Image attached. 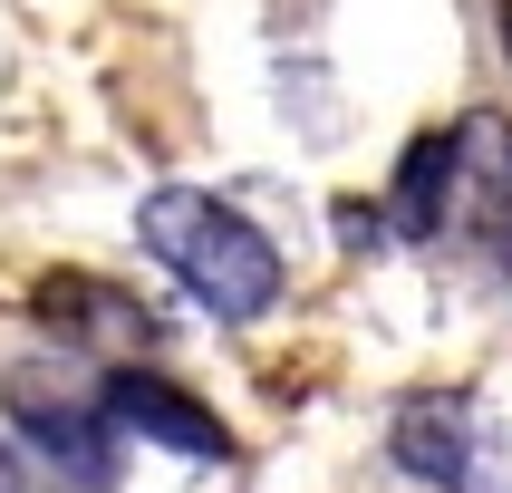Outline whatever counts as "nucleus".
I'll list each match as a JSON object with an SVG mask.
<instances>
[{
  "label": "nucleus",
  "mask_w": 512,
  "mask_h": 493,
  "mask_svg": "<svg viewBox=\"0 0 512 493\" xmlns=\"http://www.w3.org/2000/svg\"><path fill=\"white\" fill-rule=\"evenodd\" d=\"M107 416H116V435H145V445H165V455H184V464H223L232 455L223 416H213L194 387H174L165 368H136V358L107 368Z\"/></svg>",
  "instance_id": "20e7f679"
},
{
  "label": "nucleus",
  "mask_w": 512,
  "mask_h": 493,
  "mask_svg": "<svg viewBox=\"0 0 512 493\" xmlns=\"http://www.w3.org/2000/svg\"><path fill=\"white\" fill-rule=\"evenodd\" d=\"M0 493H29V474H20V455L0 445Z\"/></svg>",
  "instance_id": "0eeeda50"
},
{
  "label": "nucleus",
  "mask_w": 512,
  "mask_h": 493,
  "mask_svg": "<svg viewBox=\"0 0 512 493\" xmlns=\"http://www.w3.org/2000/svg\"><path fill=\"white\" fill-rule=\"evenodd\" d=\"M39 319L58 329V348H97V358L145 339V310L116 281H97V271H49L39 281Z\"/></svg>",
  "instance_id": "39448f33"
},
{
  "label": "nucleus",
  "mask_w": 512,
  "mask_h": 493,
  "mask_svg": "<svg viewBox=\"0 0 512 493\" xmlns=\"http://www.w3.org/2000/svg\"><path fill=\"white\" fill-rule=\"evenodd\" d=\"M503 58H512V0H503Z\"/></svg>",
  "instance_id": "6e6552de"
},
{
  "label": "nucleus",
  "mask_w": 512,
  "mask_h": 493,
  "mask_svg": "<svg viewBox=\"0 0 512 493\" xmlns=\"http://www.w3.org/2000/svg\"><path fill=\"white\" fill-rule=\"evenodd\" d=\"M136 242L165 261V271L194 290V300L223 319V329H252V319H271V310H281V290H290L281 242H271V232H261L242 203L203 194V184H155V194L136 203Z\"/></svg>",
  "instance_id": "f257e3e1"
},
{
  "label": "nucleus",
  "mask_w": 512,
  "mask_h": 493,
  "mask_svg": "<svg viewBox=\"0 0 512 493\" xmlns=\"http://www.w3.org/2000/svg\"><path fill=\"white\" fill-rule=\"evenodd\" d=\"M387 455H397V474H416V484L435 493H512V445L503 426H493L474 397H406L397 426H387Z\"/></svg>",
  "instance_id": "7ed1b4c3"
},
{
  "label": "nucleus",
  "mask_w": 512,
  "mask_h": 493,
  "mask_svg": "<svg viewBox=\"0 0 512 493\" xmlns=\"http://www.w3.org/2000/svg\"><path fill=\"white\" fill-rule=\"evenodd\" d=\"M387 223H397L406 242H435V232L455 223V126L406 136L397 174H387Z\"/></svg>",
  "instance_id": "423d86ee"
},
{
  "label": "nucleus",
  "mask_w": 512,
  "mask_h": 493,
  "mask_svg": "<svg viewBox=\"0 0 512 493\" xmlns=\"http://www.w3.org/2000/svg\"><path fill=\"white\" fill-rule=\"evenodd\" d=\"M0 416L20 426V445L49 464L68 493H107L116 484V416H107V377H87L78 358H20L0 377Z\"/></svg>",
  "instance_id": "f03ea898"
}]
</instances>
